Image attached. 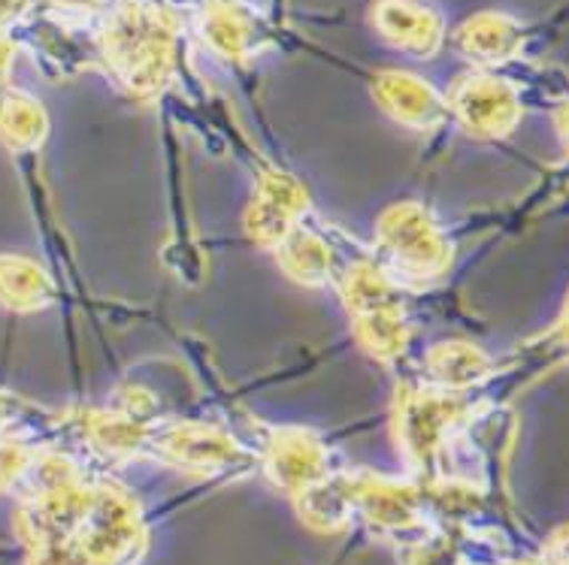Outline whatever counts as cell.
Wrapping results in <instances>:
<instances>
[{
  "mask_svg": "<svg viewBox=\"0 0 569 565\" xmlns=\"http://www.w3.org/2000/svg\"><path fill=\"white\" fill-rule=\"evenodd\" d=\"M376 22L391 43L421 54L433 52L442 37V22L437 12L427 10L416 0H379Z\"/></svg>",
  "mask_w": 569,
  "mask_h": 565,
  "instance_id": "cell-1",
  "label": "cell"
},
{
  "mask_svg": "<svg viewBox=\"0 0 569 565\" xmlns=\"http://www.w3.org/2000/svg\"><path fill=\"white\" fill-rule=\"evenodd\" d=\"M460 43L467 46L476 58L497 61V58H506V54L515 52V46H518V28L506 16L485 12V16H476L460 31Z\"/></svg>",
  "mask_w": 569,
  "mask_h": 565,
  "instance_id": "cell-2",
  "label": "cell"
}]
</instances>
